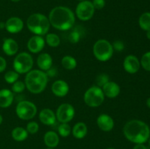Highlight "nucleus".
Wrapping results in <instances>:
<instances>
[{
  "mask_svg": "<svg viewBox=\"0 0 150 149\" xmlns=\"http://www.w3.org/2000/svg\"><path fill=\"white\" fill-rule=\"evenodd\" d=\"M123 134L129 141L136 144H144L150 137L149 127L140 120H131L123 127Z\"/></svg>",
  "mask_w": 150,
  "mask_h": 149,
  "instance_id": "obj_1",
  "label": "nucleus"
},
{
  "mask_svg": "<svg viewBox=\"0 0 150 149\" xmlns=\"http://www.w3.org/2000/svg\"><path fill=\"white\" fill-rule=\"evenodd\" d=\"M50 24L60 31H67L75 24L76 18L70 8L64 6H58L53 8L48 15Z\"/></svg>",
  "mask_w": 150,
  "mask_h": 149,
  "instance_id": "obj_2",
  "label": "nucleus"
},
{
  "mask_svg": "<svg viewBox=\"0 0 150 149\" xmlns=\"http://www.w3.org/2000/svg\"><path fill=\"white\" fill-rule=\"evenodd\" d=\"M48 81V77L45 72L40 70H33L26 73L24 83L29 92L38 94L45 90Z\"/></svg>",
  "mask_w": 150,
  "mask_h": 149,
  "instance_id": "obj_3",
  "label": "nucleus"
},
{
  "mask_svg": "<svg viewBox=\"0 0 150 149\" xmlns=\"http://www.w3.org/2000/svg\"><path fill=\"white\" fill-rule=\"evenodd\" d=\"M26 26L30 32L35 35L42 36L49 31L50 24L48 18L41 13H34L28 18Z\"/></svg>",
  "mask_w": 150,
  "mask_h": 149,
  "instance_id": "obj_4",
  "label": "nucleus"
},
{
  "mask_svg": "<svg viewBox=\"0 0 150 149\" xmlns=\"http://www.w3.org/2000/svg\"><path fill=\"white\" fill-rule=\"evenodd\" d=\"M93 53L100 61H107L112 57L114 48L112 44L106 39H98L93 46Z\"/></svg>",
  "mask_w": 150,
  "mask_h": 149,
  "instance_id": "obj_5",
  "label": "nucleus"
},
{
  "mask_svg": "<svg viewBox=\"0 0 150 149\" xmlns=\"http://www.w3.org/2000/svg\"><path fill=\"white\" fill-rule=\"evenodd\" d=\"M33 58L29 53L22 52L18 54L13 61V68L18 74H26L33 67Z\"/></svg>",
  "mask_w": 150,
  "mask_h": 149,
  "instance_id": "obj_6",
  "label": "nucleus"
},
{
  "mask_svg": "<svg viewBox=\"0 0 150 149\" xmlns=\"http://www.w3.org/2000/svg\"><path fill=\"white\" fill-rule=\"evenodd\" d=\"M105 96L102 89L98 86H92L86 91L83 95V100L87 106L97 108L100 106L104 102Z\"/></svg>",
  "mask_w": 150,
  "mask_h": 149,
  "instance_id": "obj_7",
  "label": "nucleus"
},
{
  "mask_svg": "<svg viewBox=\"0 0 150 149\" xmlns=\"http://www.w3.org/2000/svg\"><path fill=\"white\" fill-rule=\"evenodd\" d=\"M38 109L33 102L23 100L18 102L16 108V115L19 118L24 121L31 120L36 115Z\"/></svg>",
  "mask_w": 150,
  "mask_h": 149,
  "instance_id": "obj_8",
  "label": "nucleus"
},
{
  "mask_svg": "<svg viewBox=\"0 0 150 149\" xmlns=\"http://www.w3.org/2000/svg\"><path fill=\"white\" fill-rule=\"evenodd\" d=\"M95 9L92 2L88 0L80 1L76 9V14L78 18L83 21L89 20L93 17Z\"/></svg>",
  "mask_w": 150,
  "mask_h": 149,
  "instance_id": "obj_9",
  "label": "nucleus"
},
{
  "mask_svg": "<svg viewBox=\"0 0 150 149\" xmlns=\"http://www.w3.org/2000/svg\"><path fill=\"white\" fill-rule=\"evenodd\" d=\"M75 116V109L69 103L62 104L57 108L56 117L60 123H69Z\"/></svg>",
  "mask_w": 150,
  "mask_h": 149,
  "instance_id": "obj_10",
  "label": "nucleus"
},
{
  "mask_svg": "<svg viewBox=\"0 0 150 149\" xmlns=\"http://www.w3.org/2000/svg\"><path fill=\"white\" fill-rule=\"evenodd\" d=\"M123 67L127 72L130 74H135L140 69V61L136 56L128 55L124 59Z\"/></svg>",
  "mask_w": 150,
  "mask_h": 149,
  "instance_id": "obj_11",
  "label": "nucleus"
},
{
  "mask_svg": "<svg viewBox=\"0 0 150 149\" xmlns=\"http://www.w3.org/2000/svg\"><path fill=\"white\" fill-rule=\"evenodd\" d=\"M45 39L42 36L35 35L29 39L27 42V48L31 53H40L45 46Z\"/></svg>",
  "mask_w": 150,
  "mask_h": 149,
  "instance_id": "obj_12",
  "label": "nucleus"
},
{
  "mask_svg": "<svg viewBox=\"0 0 150 149\" xmlns=\"http://www.w3.org/2000/svg\"><path fill=\"white\" fill-rule=\"evenodd\" d=\"M23 20L18 17H11L5 22V29L10 33H18L23 29Z\"/></svg>",
  "mask_w": 150,
  "mask_h": 149,
  "instance_id": "obj_13",
  "label": "nucleus"
},
{
  "mask_svg": "<svg viewBox=\"0 0 150 149\" xmlns=\"http://www.w3.org/2000/svg\"><path fill=\"white\" fill-rule=\"evenodd\" d=\"M97 124L102 131H110L114 128V121L109 115L103 113L97 118Z\"/></svg>",
  "mask_w": 150,
  "mask_h": 149,
  "instance_id": "obj_14",
  "label": "nucleus"
},
{
  "mask_svg": "<svg viewBox=\"0 0 150 149\" xmlns=\"http://www.w3.org/2000/svg\"><path fill=\"white\" fill-rule=\"evenodd\" d=\"M51 91L55 96L63 97L69 92V86L67 82L62 80H58L54 82L51 86Z\"/></svg>",
  "mask_w": 150,
  "mask_h": 149,
  "instance_id": "obj_15",
  "label": "nucleus"
},
{
  "mask_svg": "<svg viewBox=\"0 0 150 149\" xmlns=\"http://www.w3.org/2000/svg\"><path fill=\"white\" fill-rule=\"evenodd\" d=\"M104 96L110 99L116 98L120 93V87L117 83L113 81H108L102 88Z\"/></svg>",
  "mask_w": 150,
  "mask_h": 149,
  "instance_id": "obj_16",
  "label": "nucleus"
},
{
  "mask_svg": "<svg viewBox=\"0 0 150 149\" xmlns=\"http://www.w3.org/2000/svg\"><path fill=\"white\" fill-rule=\"evenodd\" d=\"M39 119L42 124L47 126L54 125L57 121L56 114L49 108H44L40 112Z\"/></svg>",
  "mask_w": 150,
  "mask_h": 149,
  "instance_id": "obj_17",
  "label": "nucleus"
},
{
  "mask_svg": "<svg viewBox=\"0 0 150 149\" xmlns=\"http://www.w3.org/2000/svg\"><path fill=\"white\" fill-rule=\"evenodd\" d=\"M2 50L6 55L14 56L18 51V45L17 42L12 38H7L3 41Z\"/></svg>",
  "mask_w": 150,
  "mask_h": 149,
  "instance_id": "obj_18",
  "label": "nucleus"
},
{
  "mask_svg": "<svg viewBox=\"0 0 150 149\" xmlns=\"http://www.w3.org/2000/svg\"><path fill=\"white\" fill-rule=\"evenodd\" d=\"M53 59L51 55L47 53H42L40 54L37 59V64L38 67L42 71H47L52 67Z\"/></svg>",
  "mask_w": 150,
  "mask_h": 149,
  "instance_id": "obj_19",
  "label": "nucleus"
},
{
  "mask_svg": "<svg viewBox=\"0 0 150 149\" xmlns=\"http://www.w3.org/2000/svg\"><path fill=\"white\" fill-rule=\"evenodd\" d=\"M14 95L12 91L4 89L0 90V108H6L12 105Z\"/></svg>",
  "mask_w": 150,
  "mask_h": 149,
  "instance_id": "obj_20",
  "label": "nucleus"
},
{
  "mask_svg": "<svg viewBox=\"0 0 150 149\" xmlns=\"http://www.w3.org/2000/svg\"><path fill=\"white\" fill-rule=\"evenodd\" d=\"M44 143L48 148L57 147L59 143V137L57 132L54 131H48L44 134Z\"/></svg>",
  "mask_w": 150,
  "mask_h": 149,
  "instance_id": "obj_21",
  "label": "nucleus"
},
{
  "mask_svg": "<svg viewBox=\"0 0 150 149\" xmlns=\"http://www.w3.org/2000/svg\"><path fill=\"white\" fill-rule=\"evenodd\" d=\"M87 127L83 122H79L72 129V134L76 139H83L87 134Z\"/></svg>",
  "mask_w": 150,
  "mask_h": 149,
  "instance_id": "obj_22",
  "label": "nucleus"
},
{
  "mask_svg": "<svg viewBox=\"0 0 150 149\" xmlns=\"http://www.w3.org/2000/svg\"><path fill=\"white\" fill-rule=\"evenodd\" d=\"M28 134L26 129L22 128V127H16L13 129L12 131L11 135L13 140L18 142H22L26 140L28 137Z\"/></svg>",
  "mask_w": 150,
  "mask_h": 149,
  "instance_id": "obj_23",
  "label": "nucleus"
},
{
  "mask_svg": "<svg viewBox=\"0 0 150 149\" xmlns=\"http://www.w3.org/2000/svg\"><path fill=\"white\" fill-rule=\"evenodd\" d=\"M62 65L65 70H73L77 66V61L71 56H65L62 58Z\"/></svg>",
  "mask_w": 150,
  "mask_h": 149,
  "instance_id": "obj_24",
  "label": "nucleus"
},
{
  "mask_svg": "<svg viewBox=\"0 0 150 149\" xmlns=\"http://www.w3.org/2000/svg\"><path fill=\"white\" fill-rule=\"evenodd\" d=\"M139 24L141 29L143 30L147 31L150 30V13L146 12L144 13L142 15L140 16L139 19Z\"/></svg>",
  "mask_w": 150,
  "mask_h": 149,
  "instance_id": "obj_25",
  "label": "nucleus"
},
{
  "mask_svg": "<svg viewBox=\"0 0 150 149\" xmlns=\"http://www.w3.org/2000/svg\"><path fill=\"white\" fill-rule=\"evenodd\" d=\"M48 45L51 48L58 47L60 44V38L57 34L54 33L47 34L45 37V41Z\"/></svg>",
  "mask_w": 150,
  "mask_h": 149,
  "instance_id": "obj_26",
  "label": "nucleus"
},
{
  "mask_svg": "<svg viewBox=\"0 0 150 149\" xmlns=\"http://www.w3.org/2000/svg\"><path fill=\"white\" fill-rule=\"evenodd\" d=\"M71 128L68 123H60L58 127V133L63 137H67L71 133Z\"/></svg>",
  "mask_w": 150,
  "mask_h": 149,
  "instance_id": "obj_27",
  "label": "nucleus"
},
{
  "mask_svg": "<svg viewBox=\"0 0 150 149\" xmlns=\"http://www.w3.org/2000/svg\"><path fill=\"white\" fill-rule=\"evenodd\" d=\"M18 77L19 74L18 72H16L15 70L14 71L10 70V71L7 72L4 76V80H5L7 83H10V84H13L15 82L17 81V80H18Z\"/></svg>",
  "mask_w": 150,
  "mask_h": 149,
  "instance_id": "obj_28",
  "label": "nucleus"
},
{
  "mask_svg": "<svg viewBox=\"0 0 150 149\" xmlns=\"http://www.w3.org/2000/svg\"><path fill=\"white\" fill-rule=\"evenodd\" d=\"M141 66L146 71L150 72V51L145 53L142 56L140 61Z\"/></svg>",
  "mask_w": 150,
  "mask_h": 149,
  "instance_id": "obj_29",
  "label": "nucleus"
},
{
  "mask_svg": "<svg viewBox=\"0 0 150 149\" xmlns=\"http://www.w3.org/2000/svg\"><path fill=\"white\" fill-rule=\"evenodd\" d=\"M26 131L31 134H36L39 130V124L35 121H30L26 125Z\"/></svg>",
  "mask_w": 150,
  "mask_h": 149,
  "instance_id": "obj_30",
  "label": "nucleus"
},
{
  "mask_svg": "<svg viewBox=\"0 0 150 149\" xmlns=\"http://www.w3.org/2000/svg\"><path fill=\"white\" fill-rule=\"evenodd\" d=\"M25 88H26V86H25V83L23 82L17 80L14 83H13L12 91L15 92V93H21V92L23 91Z\"/></svg>",
  "mask_w": 150,
  "mask_h": 149,
  "instance_id": "obj_31",
  "label": "nucleus"
},
{
  "mask_svg": "<svg viewBox=\"0 0 150 149\" xmlns=\"http://www.w3.org/2000/svg\"><path fill=\"white\" fill-rule=\"evenodd\" d=\"M109 81V78L108 76L106 74H100L97 77L96 79V83L97 86L100 88H102L104 85L106 83Z\"/></svg>",
  "mask_w": 150,
  "mask_h": 149,
  "instance_id": "obj_32",
  "label": "nucleus"
},
{
  "mask_svg": "<svg viewBox=\"0 0 150 149\" xmlns=\"http://www.w3.org/2000/svg\"><path fill=\"white\" fill-rule=\"evenodd\" d=\"M81 37L80 32L77 30H74L69 34V41L72 43H76L79 41Z\"/></svg>",
  "mask_w": 150,
  "mask_h": 149,
  "instance_id": "obj_33",
  "label": "nucleus"
},
{
  "mask_svg": "<svg viewBox=\"0 0 150 149\" xmlns=\"http://www.w3.org/2000/svg\"><path fill=\"white\" fill-rule=\"evenodd\" d=\"M112 46L114 48V51H117V52H121L125 49V44L121 40H117L114 42V43L112 44Z\"/></svg>",
  "mask_w": 150,
  "mask_h": 149,
  "instance_id": "obj_34",
  "label": "nucleus"
},
{
  "mask_svg": "<svg viewBox=\"0 0 150 149\" xmlns=\"http://www.w3.org/2000/svg\"><path fill=\"white\" fill-rule=\"evenodd\" d=\"M92 4L95 10H102L105 5V0H93Z\"/></svg>",
  "mask_w": 150,
  "mask_h": 149,
  "instance_id": "obj_35",
  "label": "nucleus"
},
{
  "mask_svg": "<svg viewBox=\"0 0 150 149\" xmlns=\"http://www.w3.org/2000/svg\"><path fill=\"white\" fill-rule=\"evenodd\" d=\"M7 67V61L5 58H3L2 56H0V73L4 71Z\"/></svg>",
  "mask_w": 150,
  "mask_h": 149,
  "instance_id": "obj_36",
  "label": "nucleus"
},
{
  "mask_svg": "<svg viewBox=\"0 0 150 149\" xmlns=\"http://www.w3.org/2000/svg\"><path fill=\"white\" fill-rule=\"evenodd\" d=\"M56 74H57V70L55 68H51V67L49 70H47L46 74L48 75V77H54Z\"/></svg>",
  "mask_w": 150,
  "mask_h": 149,
  "instance_id": "obj_37",
  "label": "nucleus"
},
{
  "mask_svg": "<svg viewBox=\"0 0 150 149\" xmlns=\"http://www.w3.org/2000/svg\"><path fill=\"white\" fill-rule=\"evenodd\" d=\"M133 149H148L145 145L144 144H136V145L133 147Z\"/></svg>",
  "mask_w": 150,
  "mask_h": 149,
  "instance_id": "obj_38",
  "label": "nucleus"
},
{
  "mask_svg": "<svg viewBox=\"0 0 150 149\" xmlns=\"http://www.w3.org/2000/svg\"><path fill=\"white\" fill-rule=\"evenodd\" d=\"M0 29H5V23H3V22H0Z\"/></svg>",
  "mask_w": 150,
  "mask_h": 149,
  "instance_id": "obj_39",
  "label": "nucleus"
},
{
  "mask_svg": "<svg viewBox=\"0 0 150 149\" xmlns=\"http://www.w3.org/2000/svg\"><path fill=\"white\" fill-rule=\"evenodd\" d=\"M146 106L150 108V97L148 98L147 100H146Z\"/></svg>",
  "mask_w": 150,
  "mask_h": 149,
  "instance_id": "obj_40",
  "label": "nucleus"
},
{
  "mask_svg": "<svg viewBox=\"0 0 150 149\" xmlns=\"http://www.w3.org/2000/svg\"><path fill=\"white\" fill-rule=\"evenodd\" d=\"M146 37L148 38V39H149V40H150V30L146 32Z\"/></svg>",
  "mask_w": 150,
  "mask_h": 149,
  "instance_id": "obj_41",
  "label": "nucleus"
},
{
  "mask_svg": "<svg viewBox=\"0 0 150 149\" xmlns=\"http://www.w3.org/2000/svg\"><path fill=\"white\" fill-rule=\"evenodd\" d=\"M2 121H3V117H2V115H1V114H0V125H1V124Z\"/></svg>",
  "mask_w": 150,
  "mask_h": 149,
  "instance_id": "obj_42",
  "label": "nucleus"
},
{
  "mask_svg": "<svg viewBox=\"0 0 150 149\" xmlns=\"http://www.w3.org/2000/svg\"><path fill=\"white\" fill-rule=\"evenodd\" d=\"M12 1H13V2H18V1H20L21 0H11Z\"/></svg>",
  "mask_w": 150,
  "mask_h": 149,
  "instance_id": "obj_43",
  "label": "nucleus"
},
{
  "mask_svg": "<svg viewBox=\"0 0 150 149\" xmlns=\"http://www.w3.org/2000/svg\"><path fill=\"white\" fill-rule=\"evenodd\" d=\"M148 143H149V146L150 147V137H149V140H148Z\"/></svg>",
  "mask_w": 150,
  "mask_h": 149,
  "instance_id": "obj_44",
  "label": "nucleus"
},
{
  "mask_svg": "<svg viewBox=\"0 0 150 149\" xmlns=\"http://www.w3.org/2000/svg\"><path fill=\"white\" fill-rule=\"evenodd\" d=\"M45 149H54V148H47Z\"/></svg>",
  "mask_w": 150,
  "mask_h": 149,
  "instance_id": "obj_45",
  "label": "nucleus"
},
{
  "mask_svg": "<svg viewBox=\"0 0 150 149\" xmlns=\"http://www.w3.org/2000/svg\"><path fill=\"white\" fill-rule=\"evenodd\" d=\"M107 149H115V148H107Z\"/></svg>",
  "mask_w": 150,
  "mask_h": 149,
  "instance_id": "obj_46",
  "label": "nucleus"
},
{
  "mask_svg": "<svg viewBox=\"0 0 150 149\" xmlns=\"http://www.w3.org/2000/svg\"><path fill=\"white\" fill-rule=\"evenodd\" d=\"M78 1H85V0H78Z\"/></svg>",
  "mask_w": 150,
  "mask_h": 149,
  "instance_id": "obj_47",
  "label": "nucleus"
}]
</instances>
